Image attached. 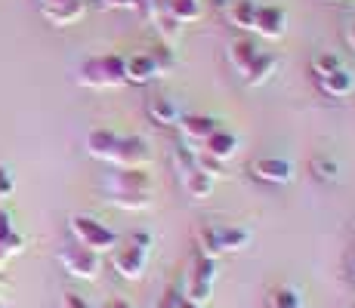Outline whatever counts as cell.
Masks as SVG:
<instances>
[{
	"instance_id": "5",
	"label": "cell",
	"mask_w": 355,
	"mask_h": 308,
	"mask_svg": "<svg viewBox=\"0 0 355 308\" xmlns=\"http://www.w3.org/2000/svg\"><path fill=\"white\" fill-rule=\"evenodd\" d=\"M309 74L315 80V90L327 99H349L355 96V74L346 68V62L337 53H318L309 65Z\"/></svg>"
},
{
	"instance_id": "11",
	"label": "cell",
	"mask_w": 355,
	"mask_h": 308,
	"mask_svg": "<svg viewBox=\"0 0 355 308\" xmlns=\"http://www.w3.org/2000/svg\"><path fill=\"white\" fill-rule=\"evenodd\" d=\"M284 31H288V12H284V6L257 3L254 28H250V34H257V37H263V40H282Z\"/></svg>"
},
{
	"instance_id": "6",
	"label": "cell",
	"mask_w": 355,
	"mask_h": 308,
	"mask_svg": "<svg viewBox=\"0 0 355 308\" xmlns=\"http://www.w3.org/2000/svg\"><path fill=\"white\" fill-rule=\"evenodd\" d=\"M80 87L87 90H114V87H124V56L121 53H102V56H90L78 65L74 74Z\"/></svg>"
},
{
	"instance_id": "1",
	"label": "cell",
	"mask_w": 355,
	"mask_h": 308,
	"mask_svg": "<svg viewBox=\"0 0 355 308\" xmlns=\"http://www.w3.org/2000/svg\"><path fill=\"white\" fill-rule=\"evenodd\" d=\"M105 201L127 213H146L155 203V179L148 167H114L102 179Z\"/></svg>"
},
{
	"instance_id": "35",
	"label": "cell",
	"mask_w": 355,
	"mask_h": 308,
	"mask_svg": "<svg viewBox=\"0 0 355 308\" xmlns=\"http://www.w3.org/2000/svg\"><path fill=\"white\" fill-rule=\"evenodd\" d=\"M352 228H355V222H352Z\"/></svg>"
},
{
	"instance_id": "2",
	"label": "cell",
	"mask_w": 355,
	"mask_h": 308,
	"mask_svg": "<svg viewBox=\"0 0 355 308\" xmlns=\"http://www.w3.org/2000/svg\"><path fill=\"white\" fill-rule=\"evenodd\" d=\"M87 154L112 167H148L152 163V145L142 136L114 133L108 127H96L87 133Z\"/></svg>"
},
{
	"instance_id": "16",
	"label": "cell",
	"mask_w": 355,
	"mask_h": 308,
	"mask_svg": "<svg viewBox=\"0 0 355 308\" xmlns=\"http://www.w3.org/2000/svg\"><path fill=\"white\" fill-rule=\"evenodd\" d=\"M87 10V0H40V12L50 25L56 28H68L74 25Z\"/></svg>"
},
{
	"instance_id": "22",
	"label": "cell",
	"mask_w": 355,
	"mask_h": 308,
	"mask_svg": "<svg viewBox=\"0 0 355 308\" xmlns=\"http://www.w3.org/2000/svg\"><path fill=\"white\" fill-rule=\"evenodd\" d=\"M266 308H306V299L293 284H275L266 293Z\"/></svg>"
},
{
	"instance_id": "36",
	"label": "cell",
	"mask_w": 355,
	"mask_h": 308,
	"mask_svg": "<svg viewBox=\"0 0 355 308\" xmlns=\"http://www.w3.org/2000/svg\"><path fill=\"white\" fill-rule=\"evenodd\" d=\"M155 308H158V305H155Z\"/></svg>"
},
{
	"instance_id": "34",
	"label": "cell",
	"mask_w": 355,
	"mask_h": 308,
	"mask_svg": "<svg viewBox=\"0 0 355 308\" xmlns=\"http://www.w3.org/2000/svg\"><path fill=\"white\" fill-rule=\"evenodd\" d=\"M346 308H355V302H349V305H346Z\"/></svg>"
},
{
	"instance_id": "12",
	"label": "cell",
	"mask_w": 355,
	"mask_h": 308,
	"mask_svg": "<svg viewBox=\"0 0 355 308\" xmlns=\"http://www.w3.org/2000/svg\"><path fill=\"white\" fill-rule=\"evenodd\" d=\"M259 53H263V44H259L254 34H238V37L229 40V46H226V62L238 78H244Z\"/></svg>"
},
{
	"instance_id": "8",
	"label": "cell",
	"mask_w": 355,
	"mask_h": 308,
	"mask_svg": "<svg viewBox=\"0 0 355 308\" xmlns=\"http://www.w3.org/2000/svg\"><path fill=\"white\" fill-rule=\"evenodd\" d=\"M216 280H220V259L195 253L192 262H189V269H186V275H182V280H180V290L186 293L189 299H195V302L207 305L210 296H214Z\"/></svg>"
},
{
	"instance_id": "7",
	"label": "cell",
	"mask_w": 355,
	"mask_h": 308,
	"mask_svg": "<svg viewBox=\"0 0 355 308\" xmlns=\"http://www.w3.org/2000/svg\"><path fill=\"white\" fill-rule=\"evenodd\" d=\"M68 231H71V241L87 246V250L99 253V256H108L118 244V231L112 225H105L99 216H90V213H71L68 216Z\"/></svg>"
},
{
	"instance_id": "4",
	"label": "cell",
	"mask_w": 355,
	"mask_h": 308,
	"mask_svg": "<svg viewBox=\"0 0 355 308\" xmlns=\"http://www.w3.org/2000/svg\"><path fill=\"white\" fill-rule=\"evenodd\" d=\"M152 253H155V235L148 228H139L118 237L108 259H112V269L124 280H142L148 271V262H152Z\"/></svg>"
},
{
	"instance_id": "19",
	"label": "cell",
	"mask_w": 355,
	"mask_h": 308,
	"mask_svg": "<svg viewBox=\"0 0 355 308\" xmlns=\"http://www.w3.org/2000/svg\"><path fill=\"white\" fill-rule=\"evenodd\" d=\"M180 182H182V191H186L192 201H207V197L214 194V185H216L214 176L204 173L198 163H195V167H189V170H182Z\"/></svg>"
},
{
	"instance_id": "15",
	"label": "cell",
	"mask_w": 355,
	"mask_h": 308,
	"mask_svg": "<svg viewBox=\"0 0 355 308\" xmlns=\"http://www.w3.org/2000/svg\"><path fill=\"white\" fill-rule=\"evenodd\" d=\"M198 148H201L207 157H214V161L229 163L232 157L238 154V148H241V139H238V133H232L229 127H216Z\"/></svg>"
},
{
	"instance_id": "21",
	"label": "cell",
	"mask_w": 355,
	"mask_h": 308,
	"mask_svg": "<svg viewBox=\"0 0 355 308\" xmlns=\"http://www.w3.org/2000/svg\"><path fill=\"white\" fill-rule=\"evenodd\" d=\"M180 105H176V99H170V96H152V99L146 102V118L155 123V127H176V120H180Z\"/></svg>"
},
{
	"instance_id": "3",
	"label": "cell",
	"mask_w": 355,
	"mask_h": 308,
	"mask_svg": "<svg viewBox=\"0 0 355 308\" xmlns=\"http://www.w3.org/2000/svg\"><path fill=\"white\" fill-rule=\"evenodd\" d=\"M254 244V231L248 225L223 222V219H207L195 228V246L204 256H229V253H241Z\"/></svg>"
},
{
	"instance_id": "31",
	"label": "cell",
	"mask_w": 355,
	"mask_h": 308,
	"mask_svg": "<svg viewBox=\"0 0 355 308\" xmlns=\"http://www.w3.org/2000/svg\"><path fill=\"white\" fill-rule=\"evenodd\" d=\"M346 271H349V278L355 280V246L346 253Z\"/></svg>"
},
{
	"instance_id": "33",
	"label": "cell",
	"mask_w": 355,
	"mask_h": 308,
	"mask_svg": "<svg viewBox=\"0 0 355 308\" xmlns=\"http://www.w3.org/2000/svg\"><path fill=\"white\" fill-rule=\"evenodd\" d=\"M0 308H10V305H6V302H0Z\"/></svg>"
},
{
	"instance_id": "13",
	"label": "cell",
	"mask_w": 355,
	"mask_h": 308,
	"mask_svg": "<svg viewBox=\"0 0 355 308\" xmlns=\"http://www.w3.org/2000/svg\"><path fill=\"white\" fill-rule=\"evenodd\" d=\"M28 241H25V235L16 228V222H12V213L0 203V269H3L10 259L22 256Z\"/></svg>"
},
{
	"instance_id": "28",
	"label": "cell",
	"mask_w": 355,
	"mask_h": 308,
	"mask_svg": "<svg viewBox=\"0 0 355 308\" xmlns=\"http://www.w3.org/2000/svg\"><path fill=\"white\" fill-rule=\"evenodd\" d=\"M62 308H93V305L87 302L80 293H65V296H62Z\"/></svg>"
},
{
	"instance_id": "17",
	"label": "cell",
	"mask_w": 355,
	"mask_h": 308,
	"mask_svg": "<svg viewBox=\"0 0 355 308\" xmlns=\"http://www.w3.org/2000/svg\"><path fill=\"white\" fill-rule=\"evenodd\" d=\"M278 68H282V56H278L275 50H266L263 46V53H259V56L254 59V65L248 68V74L241 78V84L250 87V90H259V87H266L272 78H275Z\"/></svg>"
},
{
	"instance_id": "18",
	"label": "cell",
	"mask_w": 355,
	"mask_h": 308,
	"mask_svg": "<svg viewBox=\"0 0 355 308\" xmlns=\"http://www.w3.org/2000/svg\"><path fill=\"white\" fill-rule=\"evenodd\" d=\"M124 78H127V84L146 87V84H152V80H158L161 71H158V65H155V59L148 56V50H142V53L124 56Z\"/></svg>"
},
{
	"instance_id": "26",
	"label": "cell",
	"mask_w": 355,
	"mask_h": 308,
	"mask_svg": "<svg viewBox=\"0 0 355 308\" xmlns=\"http://www.w3.org/2000/svg\"><path fill=\"white\" fill-rule=\"evenodd\" d=\"M158 308H204L201 302H195V299H189L186 293L180 290V287H173V290H167L164 296L158 299Z\"/></svg>"
},
{
	"instance_id": "24",
	"label": "cell",
	"mask_w": 355,
	"mask_h": 308,
	"mask_svg": "<svg viewBox=\"0 0 355 308\" xmlns=\"http://www.w3.org/2000/svg\"><path fill=\"white\" fill-rule=\"evenodd\" d=\"M309 173H312V179H318L322 185H334L340 179V163L331 154H315L309 161Z\"/></svg>"
},
{
	"instance_id": "27",
	"label": "cell",
	"mask_w": 355,
	"mask_h": 308,
	"mask_svg": "<svg viewBox=\"0 0 355 308\" xmlns=\"http://www.w3.org/2000/svg\"><path fill=\"white\" fill-rule=\"evenodd\" d=\"M12 191H16V179H12L10 167H3V163H0V201L12 197Z\"/></svg>"
},
{
	"instance_id": "9",
	"label": "cell",
	"mask_w": 355,
	"mask_h": 308,
	"mask_svg": "<svg viewBox=\"0 0 355 308\" xmlns=\"http://www.w3.org/2000/svg\"><path fill=\"white\" fill-rule=\"evenodd\" d=\"M248 173L250 179L259 182V185H269V188H284L297 179V163L291 157H282V154H263V157H254L248 163Z\"/></svg>"
},
{
	"instance_id": "10",
	"label": "cell",
	"mask_w": 355,
	"mask_h": 308,
	"mask_svg": "<svg viewBox=\"0 0 355 308\" xmlns=\"http://www.w3.org/2000/svg\"><path fill=\"white\" fill-rule=\"evenodd\" d=\"M56 259H59V265H62L68 275L78 278V280H96L99 271H102V256L99 253L87 250V246H80L74 241L65 244L62 250L56 253Z\"/></svg>"
},
{
	"instance_id": "20",
	"label": "cell",
	"mask_w": 355,
	"mask_h": 308,
	"mask_svg": "<svg viewBox=\"0 0 355 308\" xmlns=\"http://www.w3.org/2000/svg\"><path fill=\"white\" fill-rule=\"evenodd\" d=\"M254 12L257 0H226L223 3V19L241 34H250V28H254Z\"/></svg>"
},
{
	"instance_id": "14",
	"label": "cell",
	"mask_w": 355,
	"mask_h": 308,
	"mask_svg": "<svg viewBox=\"0 0 355 308\" xmlns=\"http://www.w3.org/2000/svg\"><path fill=\"white\" fill-rule=\"evenodd\" d=\"M176 127H180V133H182V142L201 145V142L220 127V120L207 111H182L180 120H176Z\"/></svg>"
},
{
	"instance_id": "23",
	"label": "cell",
	"mask_w": 355,
	"mask_h": 308,
	"mask_svg": "<svg viewBox=\"0 0 355 308\" xmlns=\"http://www.w3.org/2000/svg\"><path fill=\"white\" fill-rule=\"evenodd\" d=\"M161 6L180 25H192L201 19V0H161Z\"/></svg>"
},
{
	"instance_id": "32",
	"label": "cell",
	"mask_w": 355,
	"mask_h": 308,
	"mask_svg": "<svg viewBox=\"0 0 355 308\" xmlns=\"http://www.w3.org/2000/svg\"><path fill=\"white\" fill-rule=\"evenodd\" d=\"M0 287H6V278L3 275H0Z\"/></svg>"
},
{
	"instance_id": "29",
	"label": "cell",
	"mask_w": 355,
	"mask_h": 308,
	"mask_svg": "<svg viewBox=\"0 0 355 308\" xmlns=\"http://www.w3.org/2000/svg\"><path fill=\"white\" fill-rule=\"evenodd\" d=\"M343 40H346V46H349V50L355 53V19L349 25H346V31H343Z\"/></svg>"
},
{
	"instance_id": "30",
	"label": "cell",
	"mask_w": 355,
	"mask_h": 308,
	"mask_svg": "<svg viewBox=\"0 0 355 308\" xmlns=\"http://www.w3.org/2000/svg\"><path fill=\"white\" fill-rule=\"evenodd\" d=\"M99 308H133V305H130L127 299H105Z\"/></svg>"
},
{
	"instance_id": "25",
	"label": "cell",
	"mask_w": 355,
	"mask_h": 308,
	"mask_svg": "<svg viewBox=\"0 0 355 308\" xmlns=\"http://www.w3.org/2000/svg\"><path fill=\"white\" fill-rule=\"evenodd\" d=\"M148 56L155 59V65H158V71H161V78H167V74H173V68H176V50H173V44H167V40H158L155 46H148Z\"/></svg>"
}]
</instances>
